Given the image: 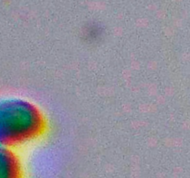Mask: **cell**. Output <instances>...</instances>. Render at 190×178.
<instances>
[{
  "instance_id": "cell-1",
  "label": "cell",
  "mask_w": 190,
  "mask_h": 178,
  "mask_svg": "<svg viewBox=\"0 0 190 178\" xmlns=\"http://www.w3.org/2000/svg\"><path fill=\"white\" fill-rule=\"evenodd\" d=\"M46 115L35 103L20 97L0 98V146L16 149L46 133Z\"/></svg>"
},
{
  "instance_id": "cell-2",
  "label": "cell",
  "mask_w": 190,
  "mask_h": 178,
  "mask_svg": "<svg viewBox=\"0 0 190 178\" xmlns=\"http://www.w3.org/2000/svg\"><path fill=\"white\" fill-rule=\"evenodd\" d=\"M0 178H24V169L15 149L0 146Z\"/></svg>"
}]
</instances>
